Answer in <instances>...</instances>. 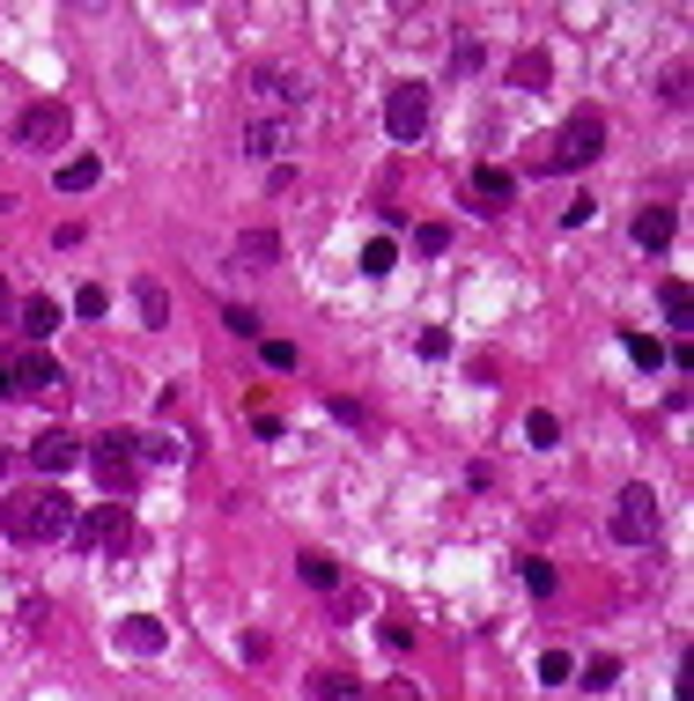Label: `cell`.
Wrapping results in <instances>:
<instances>
[{
    "label": "cell",
    "mask_w": 694,
    "mask_h": 701,
    "mask_svg": "<svg viewBox=\"0 0 694 701\" xmlns=\"http://www.w3.org/2000/svg\"><path fill=\"white\" fill-rule=\"evenodd\" d=\"M75 311H82V317H104V311H111V295H104V289H82Z\"/></svg>",
    "instance_id": "d6a6232c"
},
{
    "label": "cell",
    "mask_w": 694,
    "mask_h": 701,
    "mask_svg": "<svg viewBox=\"0 0 694 701\" xmlns=\"http://www.w3.org/2000/svg\"><path fill=\"white\" fill-rule=\"evenodd\" d=\"M67 126H75L67 104H30L23 119H15V141L23 148H67Z\"/></svg>",
    "instance_id": "30bf717a"
},
{
    "label": "cell",
    "mask_w": 694,
    "mask_h": 701,
    "mask_svg": "<svg viewBox=\"0 0 694 701\" xmlns=\"http://www.w3.org/2000/svg\"><path fill=\"white\" fill-rule=\"evenodd\" d=\"M0 399H8V363H0Z\"/></svg>",
    "instance_id": "74e56055"
},
{
    "label": "cell",
    "mask_w": 694,
    "mask_h": 701,
    "mask_svg": "<svg viewBox=\"0 0 694 701\" xmlns=\"http://www.w3.org/2000/svg\"><path fill=\"white\" fill-rule=\"evenodd\" d=\"M296 576H303V591H340V561L318 554V547H303V554H296Z\"/></svg>",
    "instance_id": "4fadbf2b"
},
{
    "label": "cell",
    "mask_w": 694,
    "mask_h": 701,
    "mask_svg": "<svg viewBox=\"0 0 694 701\" xmlns=\"http://www.w3.org/2000/svg\"><path fill=\"white\" fill-rule=\"evenodd\" d=\"M429 104L436 97H429L422 82H399L392 97H384V133H392V141H422L429 133Z\"/></svg>",
    "instance_id": "52a82bcc"
},
{
    "label": "cell",
    "mask_w": 694,
    "mask_h": 701,
    "mask_svg": "<svg viewBox=\"0 0 694 701\" xmlns=\"http://www.w3.org/2000/svg\"><path fill=\"white\" fill-rule=\"evenodd\" d=\"M311 694H318V701H370V694H362V679H347V672H311Z\"/></svg>",
    "instance_id": "d6986e66"
},
{
    "label": "cell",
    "mask_w": 694,
    "mask_h": 701,
    "mask_svg": "<svg viewBox=\"0 0 694 701\" xmlns=\"http://www.w3.org/2000/svg\"><path fill=\"white\" fill-rule=\"evenodd\" d=\"M480 67V37H458V45H451V74H473Z\"/></svg>",
    "instance_id": "f546056e"
},
{
    "label": "cell",
    "mask_w": 694,
    "mask_h": 701,
    "mask_svg": "<svg viewBox=\"0 0 694 701\" xmlns=\"http://www.w3.org/2000/svg\"><path fill=\"white\" fill-rule=\"evenodd\" d=\"M303 148V119H245V155L259 163H289Z\"/></svg>",
    "instance_id": "ba28073f"
},
{
    "label": "cell",
    "mask_w": 694,
    "mask_h": 701,
    "mask_svg": "<svg viewBox=\"0 0 694 701\" xmlns=\"http://www.w3.org/2000/svg\"><path fill=\"white\" fill-rule=\"evenodd\" d=\"M518 576H524V591H532V598H554V583H562L546 554H524V561H518Z\"/></svg>",
    "instance_id": "ffe728a7"
},
{
    "label": "cell",
    "mask_w": 694,
    "mask_h": 701,
    "mask_svg": "<svg viewBox=\"0 0 694 701\" xmlns=\"http://www.w3.org/2000/svg\"><path fill=\"white\" fill-rule=\"evenodd\" d=\"M510 82H518V89H546V82H554V60H546V52H524L518 67H510Z\"/></svg>",
    "instance_id": "44dd1931"
},
{
    "label": "cell",
    "mask_w": 694,
    "mask_h": 701,
    "mask_svg": "<svg viewBox=\"0 0 694 701\" xmlns=\"http://www.w3.org/2000/svg\"><path fill=\"white\" fill-rule=\"evenodd\" d=\"M620 339H628V363H636V369L665 363V339H650V333H620Z\"/></svg>",
    "instance_id": "603a6c76"
},
{
    "label": "cell",
    "mask_w": 694,
    "mask_h": 701,
    "mask_svg": "<svg viewBox=\"0 0 694 701\" xmlns=\"http://www.w3.org/2000/svg\"><path fill=\"white\" fill-rule=\"evenodd\" d=\"M658 525H665L658 487H650V481H628V487L614 495V539H620V547H658Z\"/></svg>",
    "instance_id": "277c9868"
},
{
    "label": "cell",
    "mask_w": 694,
    "mask_h": 701,
    "mask_svg": "<svg viewBox=\"0 0 694 701\" xmlns=\"http://www.w3.org/2000/svg\"><path fill=\"white\" fill-rule=\"evenodd\" d=\"M141 451H149V459H163V465H171V459H185V451H177L171 435H141Z\"/></svg>",
    "instance_id": "836d02e7"
},
{
    "label": "cell",
    "mask_w": 694,
    "mask_h": 701,
    "mask_svg": "<svg viewBox=\"0 0 694 701\" xmlns=\"http://www.w3.org/2000/svg\"><path fill=\"white\" fill-rule=\"evenodd\" d=\"M576 679H584V687H592V694H598V687H614V679H620V665H614V657H592V665H584V672H576Z\"/></svg>",
    "instance_id": "83f0119b"
},
{
    "label": "cell",
    "mask_w": 694,
    "mask_h": 701,
    "mask_svg": "<svg viewBox=\"0 0 694 701\" xmlns=\"http://www.w3.org/2000/svg\"><path fill=\"white\" fill-rule=\"evenodd\" d=\"M414 643H422V635L406 628V621H384V650H414Z\"/></svg>",
    "instance_id": "1f68e13d"
},
{
    "label": "cell",
    "mask_w": 694,
    "mask_h": 701,
    "mask_svg": "<svg viewBox=\"0 0 694 701\" xmlns=\"http://www.w3.org/2000/svg\"><path fill=\"white\" fill-rule=\"evenodd\" d=\"M0 311H8V281H0Z\"/></svg>",
    "instance_id": "f35d334b"
},
{
    "label": "cell",
    "mask_w": 694,
    "mask_h": 701,
    "mask_svg": "<svg viewBox=\"0 0 694 701\" xmlns=\"http://www.w3.org/2000/svg\"><path fill=\"white\" fill-rule=\"evenodd\" d=\"M524 435H532V443H540V451H546V443L562 435V421H554V413H546V407H532V413H524Z\"/></svg>",
    "instance_id": "484cf974"
},
{
    "label": "cell",
    "mask_w": 694,
    "mask_h": 701,
    "mask_svg": "<svg viewBox=\"0 0 694 701\" xmlns=\"http://www.w3.org/2000/svg\"><path fill=\"white\" fill-rule=\"evenodd\" d=\"M273 259H281V237L273 229H245L237 237V267H273Z\"/></svg>",
    "instance_id": "9a60e30c"
},
{
    "label": "cell",
    "mask_w": 694,
    "mask_h": 701,
    "mask_svg": "<svg viewBox=\"0 0 694 701\" xmlns=\"http://www.w3.org/2000/svg\"><path fill=\"white\" fill-rule=\"evenodd\" d=\"M111 643H119L126 657H163V643H171V628H163L155 613H126L119 628H111Z\"/></svg>",
    "instance_id": "7c38bea8"
},
{
    "label": "cell",
    "mask_w": 694,
    "mask_h": 701,
    "mask_svg": "<svg viewBox=\"0 0 694 701\" xmlns=\"http://www.w3.org/2000/svg\"><path fill=\"white\" fill-rule=\"evenodd\" d=\"M97 177H104V163H97V155H75V163H59V170H52V185H59V193H89Z\"/></svg>",
    "instance_id": "2e32d148"
},
{
    "label": "cell",
    "mask_w": 694,
    "mask_h": 701,
    "mask_svg": "<svg viewBox=\"0 0 694 701\" xmlns=\"http://www.w3.org/2000/svg\"><path fill=\"white\" fill-rule=\"evenodd\" d=\"M636 244H643V251H665L672 244V207H643V215H636Z\"/></svg>",
    "instance_id": "e0dca14e"
},
{
    "label": "cell",
    "mask_w": 694,
    "mask_h": 701,
    "mask_svg": "<svg viewBox=\"0 0 694 701\" xmlns=\"http://www.w3.org/2000/svg\"><path fill=\"white\" fill-rule=\"evenodd\" d=\"M311 82L296 67H245V119H303Z\"/></svg>",
    "instance_id": "7a4b0ae2"
},
{
    "label": "cell",
    "mask_w": 694,
    "mask_h": 701,
    "mask_svg": "<svg viewBox=\"0 0 694 701\" xmlns=\"http://www.w3.org/2000/svg\"><path fill=\"white\" fill-rule=\"evenodd\" d=\"M414 244H422V251H444L451 229H444V222H429V229H414Z\"/></svg>",
    "instance_id": "8d00e7d4"
},
{
    "label": "cell",
    "mask_w": 694,
    "mask_h": 701,
    "mask_svg": "<svg viewBox=\"0 0 694 701\" xmlns=\"http://www.w3.org/2000/svg\"><path fill=\"white\" fill-rule=\"evenodd\" d=\"M0 473H8V451H0Z\"/></svg>",
    "instance_id": "ab89813d"
},
{
    "label": "cell",
    "mask_w": 694,
    "mask_h": 701,
    "mask_svg": "<svg viewBox=\"0 0 694 701\" xmlns=\"http://www.w3.org/2000/svg\"><path fill=\"white\" fill-rule=\"evenodd\" d=\"M0 525H8V539H23V547H52V539L75 532V503H67V487H8Z\"/></svg>",
    "instance_id": "6da1fadb"
},
{
    "label": "cell",
    "mask_w": 694,
    "mask_h": 701,
    "mask_svg": "<svg viewBox=\"0 0 694 701\" xmlns=\"http://www.w3.org/2000/svg\"><path fill=\"white\" fill-rule=\"evenodd\" d=\"M259 355H267V369H296V347L289 339H259Z\"/></svg>",
    "instance_id": "4dcf8cb0"
},
{
    "label": "cell",
    "mask_w": 694,
    "mask_h": 701,
    "mask_svg": "<svg viewBox=\"0 0 694 701\" xmlns=\"http://www.w3.org/2000/svg\"><path fill=\"white\" fill-rule=\"evenodd\" d=\"M133 459H141V435H133V429H111V435L89 443V465H97V481L111 487V495L133 487Z\"/></svg>",
    "instance_id": "8992f818"
},
{
    "label": "cell",
    "mask_w": 694,
    "mask_h": 701,
    "mask_svg": "<svg viewBox=\"0 0 694 701\" xmlns=\"http://www.w3.org/2000/svg\"><path fill=\"white\" fill-rule=\"evenodd\" d=\"M414 347H422L429 363H444V355H451V333H444V325H422V333H414Z\"/></svg>",
    "instance_id": "4316f807"
},
{
    "label": "cell",
    "mask_w": 694,
    "mask_h": 701,
    "mask_svg": "<svg viewBox=\"0 0 694 701\" xmlns=\"http://www.w3.org/2000/svg\"><path fill=\"white\" fill-rule=\"evenodd\" d=\"M665 311H672V325L687 333L694 325V303H687V281H665Z\"/></svg>",
    "instance_id": "cb8c5ba5"
},
{
    "label": "cell",
    "mask_w": 694,
    "mask_h": 701,
    "mask_svg": "<svg viewBox=\"0 0 694 701\" xmlns=\"http://www.w3.org/2000/svg\"><path fill=\"white\" fill-rule=\"evenodd\" d=\"M570 672H576V665H570V650H546V657H540V679H546V687H562Z\"/></svg>",
    "instance_id": "f1b7e54d"
},
{
    "label": "cell",
    "mask_w": 694,
    "mask_h": 701,
    "mask_svg": "<svg viewBox=\"0 0 694 701\" xmlns=\"http://www.w3.org/2000/svg\"><path fill=\"white\" fill-rule=\"evenodd\" d=\"M75 547H89V554H119V547H133V517H126V503H97V509H75Z\"/></svg>",
    "instance_id": "5b68a950"
},
{
    "label": "cell",
    "mask_w": 694,
    "mask_h": 701,
    "mask_svg": "<svg viewBox=\"0 0 694 701\" xmlns=\"http://www.w3.org/2000/svg\"><path fill=\"white\" fill-rule=\"evenodd\" d=\"M229 333H245V339H259V317H251L245 303H229Z\"/></svg>",
    "instance_id": "e575fe53"
},
{
    "label": "cell",
    "mask_w": 694,
    "mask_h": 701,
    "mask_svg": "<svg viewBox=\"0 0 694 701\" xmlns=\"http://www.w3.org/2000/svg\"><path fill=\"white\" fill-rule=\"evenodd\" d=\"M15 317H23V333H30V339L59 333V303H52V295H30V303H23V311H15Z\"/></svg>",
    "instance_id": "ac0fdd59"
},
{
    "label": "cell",
    "mask_w": 694,
    "mask_h": 701,
    "mask_svg": "<svg viewBox=\"0 0 694 701\" xmlns=\"http://www.w3.org/2000/svg\"><path fill=\"white\" fill-rule=\"evenodd\" d=\"M377 701H422V687L414 679H392V687H377Z\"/></svg>",
    "instance_id": "d590c367"
},
{
    "label": "cell",
    "mask_w": 694,
    "mask_h": 701,
    "mask_svg": "<svg viewBox=\"0 0 694 701\" xmlns=\"http://www.w3.org/2000/svg\"><path fill=\"white\" fill-rule=\"evenodd\" d=\"M392 267H399V244H392V237H370V244H362V273H370V281H384Z\"/></svg>",
    "instance_id": "7402d4cb"
},
{
    "label": "cell",
    "mask_w": 694,
    "mask_h": 701,
    "mask_svg": "<svg viewBox=\"0 0 694 701\" xmlns=\"http://www.w3.org/2000/svg\"><path fill=\"white\" fill-rule=\"evenodd\" d=\"M141 317H149V325H163V317H171V295H163V281H141Z\"/></svg>",
    "instance_id": "d4e9b609"
},
{
    "label": "cell",
    "mask_w": 694,
    "mask_h": 701,
    "mask_svg": "<svg viewBox=\"0 0 694 701\" xmlns=\"http://www.w3.org/2000/svg\"><path fill=\"white\" fill-rule=\"evenodd\" d=\"M598 148H606V119H598V111H570L540 170H562V177H570V170H592V163H598Z\"/></svg>",
    "instance_id": "3957f363"
},
{
    "label": "cell",
    "mask_w": 694,
    "mask_h": 701,
    "mask_svg": "<svg viewBox=\"0 0 694 701\" xmlns=\"http://www.w3.org/2000/svg\"><path fill=\"white\" fill-rule=\"evenodd\" d=\"M82 459H89V443H82L75 429H45L37 443H30V465H37L45 481H59V473H75Z\"/></svg>",
    "instance_id": "9c48e42d"
},
{
    "label": "cell",
    "mask_w": 694,
    "mask_h": 701,
    "mask_svg": "<svg viewBox=\"0 0 694 701\" xmlns=\"http://www.w3.org/2000/svg\"><path fill=\"white\" fill-rule=\"evenodd\" d=\"M473 199H480V207H510V199H518V177H510V170H473Z\"/></svg>",
    "instance_id": "5bb4252c"
},
{
    "label": "cell",
    "mask_w": 694,
    "mask_h": 701,
    "mask_svg": "<svg viewBox=\"0 0 694 701\" xmlns=\"http://www.w3.org/2000/svg\"><path fill=\"white\" fill-rule=\"evenodd\" d=\"M30 391H59V363H52L45 347H23L8 363V399H30Z\"/></svg>",
    "instance_id": "8fae6325"
}]
</instances>
